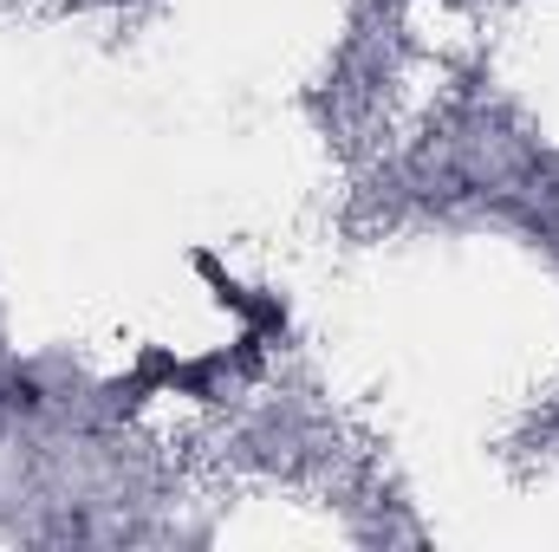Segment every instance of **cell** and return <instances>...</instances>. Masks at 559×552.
Segmentation results:
<instances>
[{"label": "cell", "instance_id": "obj_1", "mask_svg": "<svg viewBox=\"0 0 559 552\" xmlns=\"http://www.w3.org/2000/svg\"><path fill=\"white\" fill-rule=\"evenodd\" d=\"M13 404H26V410H39V384H33V377H13Z\"/></svg>", "mask_w": 559, "mask_h": 552}]
</instances>
